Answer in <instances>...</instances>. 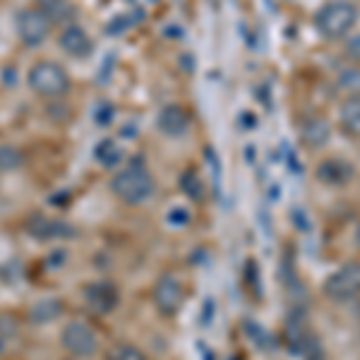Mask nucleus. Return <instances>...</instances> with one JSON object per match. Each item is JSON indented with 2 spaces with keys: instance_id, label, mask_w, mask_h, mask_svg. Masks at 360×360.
I'll return each instance as SVG.
<instances>
[{
  "instance_id": "1",
  "label": "nucleus",
  "mask_w": 360,
  "mask_h": 360,
  "mask_svg": "<svg viewBox=\"0 0 360 360\" xmlns=\"http://www.w3.org/2000/svg\"><path fill=\"white\" fill-rule=\"evenodd\" d=\"M111 193L130 207L149 202L156 193V180L142 161H132L111 178Z\"/></svg>"
},
{
  "instance_id": "2",
  "label": "nucleus",
  "mask_w": 360,
  "mask_h": 360,
  "mask_svg": "<svg viewBox=\"0 0 360 360\" xmlns=\"http://www.w3.org/2000/svg\"><path fill=\"white\" fill-rule=\"evenodd\" d=\"M27 84L34 94L41 98H60L70 91V75L68 70L56 60H39L29 68L27 72Z\"/></svg>"
},
{
  "instance_id": "3",
  "label": "nucleus",
  "mask_w": 360,
  "mask_h": 360,
  "mask_svg": "<svg viewBox=\"0 0 360 360\" xmlns=\"http://www.w3.org/2000/svg\"><path fill=\"white\" fill-rule=\"evenodd\" d=\"M356 20H358V10L353 8L351 3H346V0H334V3L324 5V8L319 10L315 25L327 39H341L351 32Z\"/></svg>"
},
{
  "instance_id": "4",
  "label": "nucleus",
  "mask_w": 360,
  "mask_h": 360,
  "mask_svg": "<svg viewBox=\"0 0 360 360\" xmlns=\"http://www.w3.org/2000/svg\"><path fill=\"white\" fill-rule=\"evenodd\" d=\"M60 346L72 358H91L98 353V336L82 319H72L63 327Z\"/></svg>"
},
{
  "instance_id": "5",
  "label": "nucleus",
  "mask_w": 360,
  "mask_h": 360,
  "mask_svg": "<svg viewBox=\"0 0 360 360\" xmlns=\"http://www.w3.org/2000/svg\"><path fill=\"white\" fill-rule=\"evenodd\" d=\"M51 22L49 17L41 13V8H25L20 10L15 17V29L20 41L27 46V49H39L51 34Z\"/></svg>"
},
{
  "instance_id": "6",
  "label": "nucleus",
  "mask_w": 360,
  "mask_h": 360,
  "mask_svg": "<svg viewBox=\"0 0 360 360\" xmlns=\"http://www.w3.org/2000/svg\"><path fill=\"white\" fill-rule=\"evenodd\" d=\"M324 293L336 303H348V300L360 295V264L348 262L341 269H336L324 283Z\"/></svg>"
},
{
  "instance_id": "7",
  "label": "nucleus",
  "mask_w": 360,
  "mask_h": 360,
  "mask_svg": "<svg viewBox=\"0 0 360 360\" xmlns=\"http://www.w3.org/2000/svg\"><path fill=\"white\" fill-rule=\"evenodd\" d=\"M152 300H154V307L161 312V315H166V317L176 315L180 307H183V300H185L183 283H180L173 274H161L154 283Z\"/></svg>"
},
{
  "instance_id": "8",
  "label": "nucleus",
  "mask_w": 360,
  "mask_h": 360,
  "mask_svg": "<svg viewBox=\"0 0 360 360\" xmlns=\"http://www.w3.org/2000/svg\"><path fill=\"white\" fill-rule=\"evenodd\" d=\"M58 46H60L63 53L75 58V60L89 58L91 51H94V41H91L89 34L84 32V27H79L77 22L60 29V34H58Z\"/></svg>"
},
{
  "instance_id": "9",
  "label": "nucleus",
  "mask_w": 360,
  "mask_h": 360,
  "mask_svg": "<svg viewBox=\"0 0 360 360\" xmlns=\"http://www.w3.org/2000/svg\"><path fill=\"white\" fill-rule=\"evenodd\" d=\"M27 233L37 240H65V238H72L75 231L70 229L68 224L58 221V219L44 217V214H34V217L27 219Z\"/></svg>"
},
{
  "instance_id": "10",
  "label": "nucleus",
  "mask_w": 360,
  "mask_h": 360,
  "mask_svg": "<svg viewBox=\"0 0 360 360\" xmlns=\"http://www.w3.org/2000/svg\"><path fill=\"white\" fill-rule=\"evenodd\" d=\"M84 305L89 307L94 315H108L118 305V291L113 283L96 281L84 288Z\"/></svg>"
},
{
  "instance_id": "11",
  "label": "nucleus",
  "mask_w": 360,
  "mask_h": 360,
  "mask_svg": "<svg viewBox=\"0 0 360 360\" xmlns=\"http://www.w3.org/2000/svg\"><path fill=\"white\" fill-rule=\"evenodd\" d=\"M156 125L168 137H180L190 130V113L178 103H168L156 115Z\"/></svg>"
},
{
  "instance_id": "12",
  "label": "nucleus",
  "mask_w": 360,
  "mask_h": 360,
  "mask_svg": "<svg viewBox=\"0 0 360 360\" xmlns=\"http://www.w3.org/2000/svg\"><path fill=\"white\" fill-rule=\"evenodd\" d=\"M37 8H41V13L49 17V22L53 27H68L75 22V5L70 0H39Z\"/></svg>"
},
{
  "instance_id": "13",
  "label": "nucleus",
  "mask_w": 360,
  "mask_h": 360,
  "mask_svg": "<svg viewBox=\"0 0 360 360\" xmlns=\"http://www.w3.org/2000/svg\"><path fill=\"white\" fill-rule=\"evenodd\" d=\"M353 176V168L344 159H327L317 168V178L327 185H344Z\"/></svg>"
},
{
  "instance_id": "14",
  "label": "nucleus",
  "mask_w": 360,
  "mask_h": 360,
  "mask_svg": "<svg viewBox=\"0 0 360 360\" xmlns=\"http://www.w3.org/2000/svg\"><path fill=\"white\" fill-rule=\"evenodd\" d=\"M329 135H332V130H329L327 120H322V118H312L300 127V137H303V142L312 149L324 147V144L329 142Z\"/></svg>"
},
{
  "instance_id": "15",
  "label": "nucleus",
  "mask_w": 360,
  "mask_h": 360,
  "mask_svg": "<svg viewBox=\"0 0 360 360\" xmlns=\"http://www.w3.org/2000/svg\"><path fill=\"white\" fill-rule=\"evenodd\" d=\"M60 315H63V300L58 298H44L39 303H34L32 310H29V319L34 324H49Z\"/></svg>"
},
{
  "instance_id": "16",
  "label": "nucleus",
  "mask_w": 360,
  "mask_h": 360,
  "mask_svg": "<svg viewBox=\"0 0 360 360\" xmlns=\"http://www.w3.org/2000/svg\"><path fill=\"white\" fill-rule=\"evenodd\" d=\"M341 127L348 132L351 137L360 139V98H348V101L341 106Z\"/></svg>"
},
{
  "instance_id": "17",
  "label": "nucleus",
  "mask_w": 360,
  "mask_h": 360,
  "mask_svg": "<svg viewBox=\"0 0 360 360\" xmlns=\"http://www.w3.org/2000/svg\"><path fill=\"white\" fill-rule=\"evenodd\" d=\"M106 360H147L142 348L135 344H127V341H118L106 351Z\"/></svg>"
},
{
  "instance_id": "18",
  "label": "nucleus",
  "mask_w": 360,
  "mask_h": 360,
  "mask_svg": "<svg viewBox=\"0 0 360 360\" xmlns=\"http://www.w3.org/2000/svg\"><path fill=\"white\" fill-rule=\"evenodd\" d=\"M180 190H183V193L195 202L205 200V180L197 176L195 171L183 173V178H180Z\"/></svg>"
},
{
  "instance_id": "19",
  "label": "nucleus",
  "mask_w": 360,
  "mask_h": 360,
  "mask_svg": "<svg viewBox=\"0 0 360 360\" xmlns=\"http://www.w3.org/2000/svg\"><path fill=\"white\" fill-rule=\"evenodd\" d=\"M22 164H25V154L20 149L13 144H0V173L17 171Z\"/></svg>"
},
{
  "instance_id": "20",
  "label": "nucleus",
  "mask_w": 360,
  "mask_h": 360,
  "mask_svg": "<svg viewBox=\"0 0 360 360\" xmlns=\"http://www.w3.org/2000/svg\"><path fill=\"white\" fill-rule=\"evenodd\" d=\"M336 82H339V89H344L346 94H360V65L341 70Z\"/></svg>"
},
{
  "instance_id": "21",
  "label": "nucleus",
  "mask_w": 360,
  "mask_h": 360,
  "mask_svg": "<svg viewBox=\"0 0 360 360\" xmlns=\"http://www.w3.org/2000/svg\"><path fill=\"white\" fill-rule=\"evenodd\" d=\"M94 156L101 161V166H115L120 159V149L115 147L113 139H101V144L94 149Z\"/></svg>"
},
{
  "instance_id": "22",
  "label": "nucleus",
  "mask_w": 360,
  "mask_h": 360,
  "mask_svg": "<svg viewBox=\"0 0 360 360\" xmlns=\"http://www.w3.org/2000/svg\"><path fill=\"white\" fill-rule=\"evenodd\" d=\"M113 115H115V108H113L108 101H101V103H98V106L94 108V120H96V125H101V127L111 125Z\"/></svg>"
},
{
  "instance_id": "23",
  "label": "nucleus",
  "mask_w": 360,
  "mask_h": 360,
  "mask_svg": "<svg viewBox=\"0 0 360 360\" xmlns=\"http://www.w3.org/2000/svg\"><path fill=\"white\" fill-rule=\"evenodd\" d=\"M166 221L171 226H176V229H183V226L190 224V212L183 207H173L171 212L166 214Z\"/></svg>"
},
{
  "instance_id": "24",
  "label": "nucleus",
  "mask_w": 360,
  "mask_h": 360,
  "mask_svg": "<svg viewBox=\"0 0 360 360\" xmlns=\"http://www.w3.org/2000/svg\"><path fill=\"white\" fill-rule=\"evenodd\" d=\"M17 329H20L17 319L13 315H8V312H3V315H0V339H10V336H15Z\"/></svg>"
},
{
  "instance_id": "25",
  "label": "nucleus",
  "mask_w": 360,
  "mask_h": 360,
  "mask_svg": "<svg viewBox=\"0 0 360 360\" xmlns=\"http://www.w3.org/2000/svg\"><path fill=\"white\" fill-rule=\"evenodd\" d=\"M351 51H353V53H360V39H353V41H351Z\"/></svg>"
},
{
  "instance_id": "26",
  "label": "nucleus",
  "mask_w": 360,
  "mask_h": 360,
  "mask_svg": "<svg viewBox=\"0 0 360 360\" xmlns=\"http://www.w3.org/2000/svg\"><path fill=\"white\" fill-rule=\"evenodd\" d=\"M356 245L360 248V224H358V229H356Z\"/></svg>"
},
{
  "instance_id": "27",
  "label": "nucleus",
  "mask_w": 360,
  "mask_h": 360,
  "mask_svg": "<svg viewBox=\"0 0 360 360\" xmlns=\"http://www.w3.org/2000/svg\"><path fill=\"white\" fill-rule=\"evenodd\" d=\"M3 351H5V339H0V356H3Z\"/></svg>"
}]
</instances>
